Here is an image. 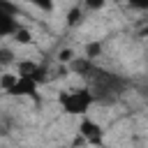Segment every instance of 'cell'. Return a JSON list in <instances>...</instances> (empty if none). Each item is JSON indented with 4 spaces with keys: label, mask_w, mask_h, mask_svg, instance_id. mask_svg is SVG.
Instances as JSON below:
<instances>
[{
    "label": "cell",
    "mask_w": 148,
    "mask_h": 148,
    "mask_svg": "<svg viewBox=\"0 0 148 148\" xmlns=\"http://www.w3.org/2000/svg\"><path fill=\"white\" fill-rule=\"evenodd\" d=\"M58 104L67 116H86L90 111L92 104H97L92 90L88 86L83 88H72V90H62L58 95Z\"/></svg>",
    "instance_id": "cell-1"
},
{
    "label": "cell",
    "mask_w": 148,
    "mask_h": 148,
    "mask_svg": "<svg viewBox=\"0 0 148 148\" xmlns=\"http://www.w3.org/2000/svg\"><path fill=\"white\" fill-rule=\"evenodd\" d=\"M9 97H28V99H32L37 106L42 104V92H39V83L35 81V79H30V76H25V74H18L16 76V81L12 83V88H7L5 90Z\"/></svg>",
    "instance_id": "cell-2"
},
{
    "label": "cell",
    "mask_w": 148,
    "mask_h": 148,
    "mask_svg": "<svg viewBox=\"0 0 148 148\" xmlns=\"http://www.w3.org/2000/svg\"><path fill=\"white\" fill-rule=\"evenodd\" d=\"M18 9L14 2L9 0H0V37H12L18 30V18H16Z\"/></svg>",
    "instance_id": "cell-3"
},
{
    "label": "cell",
    "mask_w": 148,
    "mask_h": 148,
    "mask_svg": "<svg viewBox=\"0 0 148 148\" xmlns=\"http://www.w3.org/2000/svg\"><path fill=\"white\" fill-rule=\"evenodd\" d=\"M79 134H81V139H83L88 146H102V141H104V130H102V125H99L97 120H92V118H86V116H83V120L79 123Z\"/></svg>",
    "instance_id": "cell-4"
},
{
    "label": "cell",
    "mask_w": 148,
    "mask_h": 148,
    "mask_svg": "<svg viewBox=\"0 0 148 148\" xmlns=\"http://www.w3.org/2000/svg\"><path fill=\"white\" fill-rule=\"evenodd\" d=\"M12 37H14V42H16V44H21V46H25V44H30V42H32V32H30L28 28H23V25H18V30H16Z\"/></svg>",
    "instance_id": "cell-5"
},
{
    "label": "cell",
    "mask_w": 148,
    "mask_h": 148,
    "mask_svg": "<svg viewBox=\"0 0 148 148\" xmlns=\"http://www.w3.org/2000/svg\"><path fill=\"white\" fill-rule=\"evenodd\" d=\"M25 2H30L32 7H37L42 12H53V5H56V0H25Z\"/></svg>",
    "instance_id": "cell-6"
},
{
    "label": "cell",
    "mask_w": 148,
    "mask_h": 148,
    "mask_svg": "<svg viewBox=\"0 0 148 148\" xmlns=\"http://www.w3.org/2000/svg\"><path fill=\"white\" fill-rule=\"evenodd\" d=\"M14 60H16V58H14V51L0 46V67H2V65H9V62H14Z\"/></svg>",
    "instance_id": "cell-7"
},
{
    "label": "cell",
    "mask_w": 148,
    "mask_h": 148,
    "mask_svg": "<svg viewBox=\"0 0 148 148\" xmlns=\"http://www.w3.org/2000/svg\"><path fill=\"white\" fill-rule=\"evenodd\" d=\"M81 14H83V9H81V7H72V9H69V14H67V25L79 23V21H81Z\"/></svg>",
    "instance_id": "cell-8"
},
{
    "label": "cell",
    "mask_w": 148,
    "mask_h": 148,
    "mask_svg": "<svg viewBox=\"0 0 148 148\" xmlns=\"http://www.w3.org/2000/svg\"><path fill=\"white\" fill-rule=\"evenodd\" d=\"M99 51H102V44H99V42H92V44H88V46H86V58L95 60V58L99 56Z\"/></svg>",
    "instance_id": "cell-9"
},
{
    "label": "cell",
    "mask_w": 148,
    "mask_h": 148,
    "mask_svg": "<svg viewBox=\"0 0 148 148\" xmlns=\"http://www.w3.org/2000/svg\"><path fill=\"white\" fill-rule=\"evenodd\" d=\"M104 5H106V0H83V7H86V9H92V12L102 9Z\"/></svg>",
    "instance_id": "cell-10"
},
{
    "label": "cell",
    "mask_w": 148,
    "mask_h": 148,
    "mask_svg": "<svg viewBox=\"0 0 148 148\" xmlns=\"http://www.w3.org/2000/svg\"><path fill=\"white\" fill-rule=\"evenodd\" d=\"M127 5L139 12H148V0H127Z\"/></svg>",
    "instance_id": "cell-11"
},
{
    "label": "cell",
    "mask_w": 148,
    "mask_h": 148,
    "mask_svg": "<svg viewBox=\"0 0 148 148\" xmlns=\"http://www.w3.org/2000/svg\"><path fill=\"white\" fill-rule=\"evenodd\" d=\"M76 56H74V51L72 49H65V51H60V56H58V60L60 62H72Z\"/></svg>",
    "instance_id": "cell-12"
},
{
    "label": "cell",
    "mask_w": 148,
    "mask_h": 148,
    "mask_svg": "<svg viewBox=\"0 0 148 148\" xmlns=\"http://www.w3.org/2000/svg\"><path fill=\"white\" fill-rule=\"evenodd\" d=\"M141 35H143V37H146V39H148V25H146V28H143V30H141Z\"/></svg>",
    "instance_id": "cell-13"
}]
</instances>
